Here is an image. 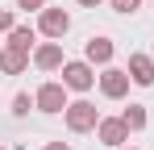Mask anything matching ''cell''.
<instances>
[{
  "mask_svg": "<svg viewBox=\"0 0 154 150\" xmlns=\"http://www.w3.org/2000/svg\"><path fill=\"white\" fill-rule=\"evenodd\" d=\"M96 67L88 63V58H71V63H63V88L67 92H92L96 88Z\"/></svg>",
  "mask_w": 154,
  "mask_h": 150,
  "instance_id": "1",
  "label": "cell"
},
{
  "mask_svg": "<svg viewBox=\"0 0 154 150\" xmlns=\"http://www.w3.org/2000/svg\"><path fill=\"white\" fill-rule=\"evenodd\" d=\"M63 121H67L71 133H92V129L100 125V108H96L92 100H71L67 113H63Z\"/></svg>",
  "mask_w": 154,
  "mask_h": 150,
  "instance_id": "2",
  "label": "cell"
},
{
  "mask_svg": "<svg viewBox=\"0 0 154 150\" xmlns=\"http://www.w3.org/2000/svg\"><path fill=\"white\" fill-rule=\"evenodd\" d=\"M67 29H71V13H67V8H50V4H46V8L38 13V33H42V38L63 42Z\"/></svg>",
  "mask_w": 154,
  "mask_h": 150,
  "instance_id": "3",
  "label": "cell"
},
{
  "mask_svg": "<svg viewBox=\"0 0 154 150\" xmlns=\"http://www.w3.org/2000/svg\"><path fill=\"white\" fill-rule=\"evenodd\" d=\"M33 104H38V113H67V88H63V79H46L38 92H33Z\"/></svg>",
  "mask_w": 154,
  "mask_h": 150,
  "instance_id": "4",
  "label": "cell"
},
{
  "mask_svg": "<svg viewBox=\"0 0 154 150\" xmlns=\"http://www.w3.org/2000/svg\"><path fill=\"white\" fill-rule=\"evenodd\" d=\"M96 83H100V92H104L108 100H125V96H129V83H133V79H129V71H125V67H104Z\"/></svg>",
  "mask_w": 154,
  "mask_h": 150,
  "instance_id": "5",
  "label": "cell"
},
{
  "mask_svg": "<svg viewBox=\"0 0 154 150\" xmlns=\"http://www.w3.org/2000/svg\"><path fill=\"white\" fill-rule=\"evenodd\" d=\"M96 138H100L104 146L121 150V146L129 142V125L121 121V117H100V125H96Z\"/></svg>",
  "mask_w": 154,
  "mask_h": 150,
  "instance_id": "6",
  "label": "cell"
},
{
  "mask_svg": "<svg viewBox=\"0 0 154 150\" xmlns=\"http://www.w3.org/2000/svg\"><path fill=\"white\" fill-rule=\"evenodd\" d=\"M125 71H129V79H133L137 88H150V83H154V58H150V54H142V50H133Z\"/></svg>",
  "mask_w": 154,
  "mask_h": 150,
  "instance_id": "7",
  "label": "cell"
},
{
  "mask_svg": "<svg viewBox=\"0 0 154 150\" xmlns=\"http://www.w3.org/2000/svg\"><path fill=\"white\" fill-rule=\"evenodd\" d=\"M63 46L58 42H42V46H33V67L38 71H63Z\"/></svg>",
  "mask_w": 154,
  "mask_h": 150,
  "instance_id": "8",
  "label": "cell"
},
{
  "mask_svg": "<svg viewBox=\"0 0 154 150\" xmlns=\"http://www.w3.org/2000/svg\"><path fill=\"white\" fill-rule=\"evenodd\" d=\"M112 54H117L112 38H88V46H83V58H88L92 67H108V63H112Z\"/></svg>",
  "mask_w": 154,
  "mask_h": 150,
  "instance_id": "9",
  "label": "cell"
},
{
  "mask_svg": "<svg viewBox=\"0 0 154 150\" xmlns=\"http://www.w3.org/2000/svg\"><path fill=\"white\" fill-rule=\"evenodd\" d=\"M29 63H33V54H25V50H13V46L0 50V71L4 75H25Z\"/></svg>",
  "mask_w": 154,
  "mask_h": 150,
  "instance_id": "10",
  "label": "cell"
},
{
  "mask_svg": "<svg viewBox=\"0 0 154 150\" xmlns=\"http://www.w3.org/2000/svg\"><path fill=\"white\" fill-rule=\"evenodd\" d=\"M4 38H8L4 46H13V50H25V54H33V42H38V29H33V25H13V29H8Z\"/></svg>",
  "mask_w": 154,
  "mask_h": 150,
  "instance_id": "11",
  "label": "cell"
},
{
  "mask_svg": "<svg viewBox=\"0 0 154 150\" xmlns=\"http://www.w3.org/2000/svg\"><path fill=\"white\" fill-rule=\"evenodd\" d=\"M121 121L129 125V133H137V129H146V121H150V117H146V104H129L125 113H121Z\"/></svg>",
  "mask_w": 154,
  "mask_h": 150,
  "instance_id": "12",
  "label": "cell"
},
{
  "mask_svg": "<svg viewBox=\"0 0 154 150\" xmlns=\"http://www.w3.org/2000/svg\"><path fill=\"white\" fill-rule=\"evenodd\" d=\"M29 108H38V104H33L25 92H17V96H13V117H29Z\"/></svg>",
  "mask_w": 154,
  "mask_h": 150,
  "instance_id": "13",
  "label": "cell"
},
{
  "mask_svg": "<svg viewBox=\"0 0 154 150\" xmlns=\"http://www.w3.org/2000/svg\"><path fill=\"white\" fill-rule=\"evenodd\" d=\"M112 4V13H121V17H133L137 8H142V0H108Z\"/></svg>",
  "mask_w": 154,
  "mask_h": 150,
  "instance_id": "14",
  "label": "cell"
},
{
  "mask_svg": "<svg viewBox=\"0 0 154 150\" xmlns=\"http://www.w3.org/2000/svg\"><path fill=\"white\" fill-rule=\"evenodd\" d=\"M17 25V17H13V8H0V33H8Z\"/></svg>",
  "mask_w": 154,
  "mask_h": 150,
  "instance_id": "15",
  "label": "cell"
},
{
  "mask_svg": "<svg viewBox=\"0 0 154 150\" xmlns=\"http://www.w3.org/2000/svg\"><path fill=\"white\" fill-rule=\"evenodd\" d=\"M17 8H25V13H42L46 0H17Z\"/></svg>",
  "mask_w": 154,
  "mask_h": 150,
  "instance_id": "16",
  "label": "cell"
},
{
  "mask_svg": "<svg viewBox=\"0 0 154 150\" xmlns=\"http://www.w3.org/2000/svg\"><path fill=\"white\" fill-rule=\"evenodd\" d=\"M46 150H71V142H46Z\"/></svg>",
  "mask_w": 154,
  "mask_h": 150,
  "instance_id": "17",
  "label": "cell"
},
{
  "mask_svg": "<svg viewBox=\"0 0 154 150\" xmlns=\"http://www.w3.org/2000/svg\"><path fill=\"white\" fill-rule=\"evenodd\" d=\"M75 4H83V8H96V4H104V0H75Z\"/></svg>",
  "mask_w": 154,
  "mask_h": 150,
  "instance_id": "18",
  "label": "cell"
},
{
  "mask_svg": "<svg viewBox=\"0 0 154 150\" xmlns=\"http://www.w3.org/2000/svg\"><path fill=\"white\" fill-rule=\"evenodd\" d=\"M121 150H133V146H121Z\"/></svg>",
  "mask_w": 154,
  "mask_h": 150,
  "instance_id": "19",
  "label": "cell"
},
{
  "mask_svg": "<svg viewBox=\"0 0 154 150\" xmlns=\"http://www.w3.org/2000/svg\"><path fill=\"white\" fill-rule=\"evenodd\" d=\"M0 50H4V42H0Z\"/></svg>",
  "mask_w": 154,
  "mask_h": 150,
  "instance_id": "20",
  "label": "cell"
},
{
  "mask_svg": "<svg viewBox=\"0 0 154 150\" xmlns=\"http://www.w3.org/2000/svg\"><path fill=\"white\" fill-rule=\"evenodd\" d=\"M0 150H8V146H0Z\"/></svg>",
  "mask_w": 154,
  "mask_h": 150,
  "instance_id": "21",
  "label": "cell"
}]
</instances>
